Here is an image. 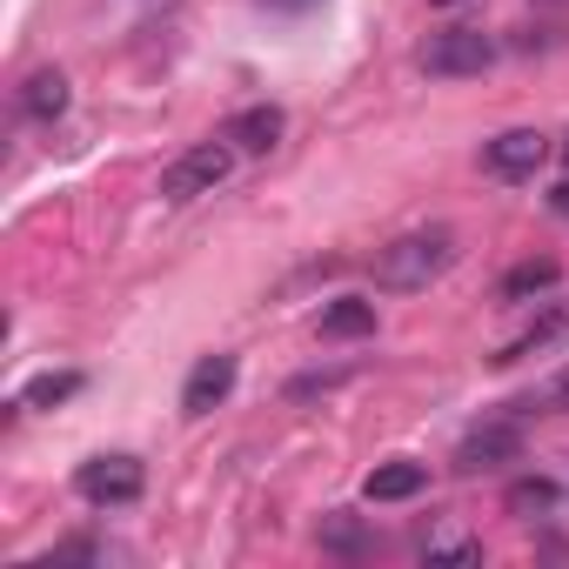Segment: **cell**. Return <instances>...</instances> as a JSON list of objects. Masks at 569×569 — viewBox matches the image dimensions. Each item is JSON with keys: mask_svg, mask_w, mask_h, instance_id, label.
<instances>
[{"mask_svg": "<svg viewBox=\"0 0 569 569\" xmlns=\"http://www.w3.org/2000/svg\"><path fill=\"white\" fill-rule=\"evenodd\" d=\"M456 254H462L456 228H416V234H396L389 248H376L369 274H376V289H389V296H416V289H429L436 274L456 268Z\"/></svg>", "mask_w": 569, "mask_h": 569, "instance_id": "1", "label": "cell"}, {"mask_svg": "<svg viewBox=\"0 0 569 569\" xmlns=\"http://www.w3.org/2000/svg\"><path fill=\"white\" fill-rule=\"evenodd\" d=\"M234 154H241V148H234L228 134H221V141H194L188 154H174V161L161 168V194H168V201H194V194H214V188L234 174Z\"/></svg>", "mask_w": 569, "mask_h": 569, "instance_id": "2", "label": "cell"}, {"mask_svg": "<svg viewBox=\"0 0 569 569\" xmlns=\"http://www.w3.org/2000/svg\"><path fill=\"white\" fill-rule=\"evenodd\" d=\"M416 61H422V74H436V81H469V74L496 68V41H489L482 28H442V34L422 41Z\"/></svg>", "mask_w": 569, "mask_h": 569, "instance_id": "3", "label": "cell"}, {"mask_svg": "<svg viewBox=\"0 0 569 569\" xmlns=\"http://www.w3.org/2000/svg\"><path fill=\"white\" fill-rule=\"evenodd\" d=\"M141 489H148V469L134 456H94L74 469V496L94 509H128V502H141Z\"/></svg>", "mask_w": 569, "mask_h": 569, "instance_id": "4", "label": "cell"}, {"mask_svg": "<svg viewBox=\"0 0 569 569\" xmlns=\"http://www.w3.org/2000/svg\"><path fill=\"white\" fill-rule=\"evenodd\" d=\"M509 462H522V422H509V416L476 422L456 442V476H489V469H509Z\"/></svg>", "mask_w": 569, "mask_h": 569, "instance_id": "5", "label": "cell"}, {"mask_svg": "<svg viewBox=\"0 0 569 569\" xmlns=\"http://www.w3.org/2000/svg\"><path fill=\"white\" fill-rule=\"evenodd\" d=\"M549 134L542 128H509V134H496V141H482V168L496 174V181H536V168L549 161Z\"/></svg>", "mask_w": 569, "mask_h": 569, "instance_id": "6", "label": "cell"}, {"mask_svg": "<svg viewBox=\"0 0 569 569\" xmlns=\"http://www.w3.org/2000/svg\"><path fill=\"white\" fill-rule=\"evenodd\" d=\"M234 356H201L194 369H188V382H181V416H208L214 402H228V389H234Z\"/></svg>", "mask_w": 569, "mask_h": 569, "instance_id": "7", "label": "cell"}, {"mask_svg": "<svg viewBox=\"0 0 569 569\" xmlns=\"http://www.w3.org/2000/svg\"><path fill=\"white\" fill-rule=\"evenodd\" d=\"M562 342H569V309H549V316H536V322H529L516 342H502L489 362H496V369H516V362H529V356H549V349H562Z\"/></svg>", "mask_w": 569, "mask_h": 569, "instance_id": "8", "label": "cell"}, {"mask_svg": "<svg viewBox=\"0 0 569 569\" xmlns=\"http://www.w3.org/2000/svg\"><path fill=\"white\" fill-rule=\"evenodd\" d=\"M281 128H289V114H281L274 101H254V108H241V114H234L221 134H228L241 154H268V148L281 141Z\"/></svg>", "mask_w": 569, "mask_h": 569, "instance_id": "9", "label": "cell"}, {"mask_svg": "<svg viewBox=\"0 0 569 569\" xmlns=\"http://www.w3.org/2000/svg\"><path fill=\"white\" fill-rule=\"evenodd\" d=\"M422 489H429V469H422V462H409V456L376 462V469H369V482H362V496H369V502H409V496H422Z\"/></svg>", "mask_w": 569, "mask_h": 569, "instance_id": "10", "label": "cell"}, {"mask_svg": "<svg viewBox=\"0 0 569 569\" xmlns=\"http://www.w3.org/2000/svg\"><path fill=\"white\" fill-rule=\"evenodd\" d=\"M68 101H74V94H68V74H61V68H34V74L21 81V114H28V121H61Z\"/></svg>", "mask_w": 569, "mask_h": 569, "instance_id": "11", "label": "cell"}, {"mask_svg": "<svg viewBox=\"0 0 569 569\" xmlns=\"http://www.w3.org/2000/svg\"><path fill=\"white\" fill-rule=\"evenodd\" d=\"M562 281V268L549 261V254H529V261H516L509 274H502V302H536V296H549Z\"/></svg>", "mask_w": 569, "mask_h": 569, "instance_id": "12", "label": "cell"}, {"mask_svg": "<svg viewBox=\"0 0 569 569\" xmlns=\"http://www.w3.org/2000/svg\"><path fill=\"white\" fill-rule=\"evenodd\" d=\"M322 336H336V342L376 336V302H362V296H342V302H329V309H322Z\"/></svg>", "mask_w": 569, "mask_h": 569, "instance_id": "13", "label": "cell"}, {"mask_svg": "<svg viewBox=\"0 0 569 569\" xmlns=\"http://www.w3.org/2000/svg\"><path fill=\"white\" fill-rule=\"evenodd\" d=\"M556 502H562V489H556L549 476H516V482H509V516H522V522L556 516Z\"/></svg>", "mask_w": 569, "mask_h": 569, "instance_id": "14", "label": "cell"}, {"mask_svg": "<svg viewBox=\"0 0 569 569\" xmlns=\"http://www.w3.org/2000/svg\"><path fill=\"white\" fill-rule=\"evenodd\" d=\"M68 396H81V376H74V369H48V376H34V382L21 389V409H54V402H68Z\"/></svg>", "mask_w": 569, "mask_h": 569, "instance_id": "15", "label": "cell"}, {"mask_svg": "<svg viewBox=\"0 0 569 569\" xmlns=\"http://www.w3.org/2000/svg\"><path fill=\"white\" fill-rule=\"evenodd\" d=\"M422 556H429V562H482V542L442 522V529H429V536H422Z\"/></svg>", "mask_w": 569, "mask_h": 569, "instance_id": "16", "label": "cell"}, {"mask_svg": "<svg viewBox=\"0 0 569 569\" xmlns=\"http://www.w3.org/2000/svg\"><path fill=\"white\" fill-rule=\"evenodd\" d=\"M322 542H329V549H362V529L349 522V509H336V516H322Z\"/></svg>", "mask_w": 569, "mask_h": 569, "instance_id": "17", "label": "cell"}, {"mask_svg": "<svg viewBox=\"0 0 569 569\" xmlns=\"http://www.w3.org/2000/svg\"><path fill=\"white\" fill-rule=\"evenodd\" d=\"M542 409H556V416H569V369H562L556 382H542Z\"/></svg>", "mask_w": 569, "mask_h": 569, "instance_id": "18", "label": "cell"}, {"mask_svg": "<svg viewBox=\"0 0 569 569\" xmlns=\"http://www.w3.org/2000/svg\"><path fill=\"white\" fill-rule=\"evenodd\" d=\"M549 214H562V221H569V174H562V181L549 188Z\"/></svg>", "mask_w": 569, "mask_h": 569, "instance_id": "19", "label": "cell"}, {"mask_svg": "<svg viewBox=\"0 0 569 569\" xmlns=\"http://www.w3.org/2000/svg\"><path fill=\"white\" fill-rule=\"evenodd\" d=\"M268 8H289V14H302V8H316V0H268Z\"/></svg>", "mask_w": 569, "mask_h": 569, "instance_id": "20", "label": "cell"}, {"mask_svg": "<svg viewBox=\"0 0 569 569\" xmlns=\"http://www.w3.org/2000/svg\"><path fill=\"white\" fill-rule=\"evenodd\" d=\"M429 8H462V0H429Z\"/></svg>", "mask_w": 569, "mask_h": 569, "instance_id": "21", "label": "cell"}, {"mask_svg": "<svg viewBox=\"0 0 569 569\" xmlns=\"http://www.w3.org/2000/svg\"><path fill=\"white\" fill-rule=\"evenodd\" d=\"M562 148H569V141H562Z\"/></svg>", "mask_w": 569, "mask_h": 569, "instance_id": "22", "label": "cell"}]
</instances>
